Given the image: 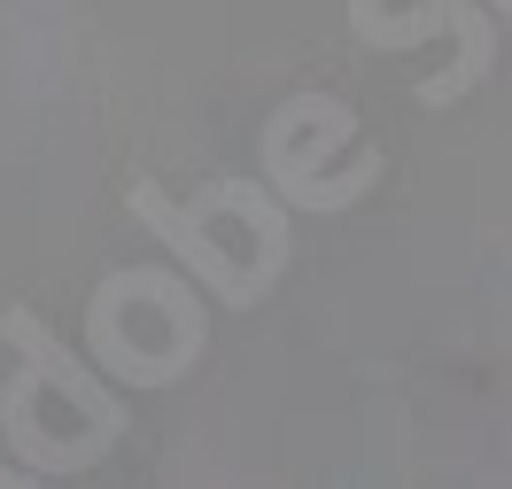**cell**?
<instances>
[{
  "label": "cell",
  "instance_id": "4",
  "mask_svg": "<svg viewBox=\"0 0 512 489\" xmlns=\"http://www.w3.org/2000/svg\"><path fill=\"white\" fill-rule=\"evenodd\" d=\"M350 32L365 39V47H412V39H435V32L497 39V32H489V16H481V8H458V0H427V8H404V16H381V8L350 0Z\"/></svg>",
  "mask_w": 512,
  "mask_h": 489
},
{
  "label": "cell",
  "instance_id": "3",
  "mask_svg": "<svg viewBox=\"0 0 512 489\" xmlns=\"http://www.w3.org/2000/svg\"><path fill=\"white\" fill-rule=\"evenodd\" d=\"M0 334H8V350H16V358L32 365L39 381H55V389H63L70 404L86 412V420H94V435H109V443H117V427H125L117 396L101 389L94 373H86V365L70 358V350H63V342H55V334H47V326L32 319V311H24V303H16V311H0Z\"/></svg>",
  "mask_w": 512,
  "mask_h": 489
},
{
  "label": "cell",
  "instance_id": "6",
  "mask_svg": "<svg viewBox=\"0 0 512 489\" xmlns=\"http://www.w3.org/2000/svg\"><path fill=\"white\" fill-rule=\"evenodd\" d=\"M497 8H505V16H512V0H497Z\"/></svg>",
  "mask_w": 512,
  "mask_h": 489
},
{
  "label": "cell",
  "instance_id": "2",
  "mask_svg": "<svg viewBox=\"0 0 512 489\" xmlns=\"http://www.w3.org/2000/svg\"><path fill=\"white\" fill-rule=\"evenodd\" d=\"M132 218L156 233L163 249L187 264V272H194V280H202L210 295H218V303H233V311H249L256 295L272 288V272H264V264H233V257L218 249V241L202 233V218H194L187 202H171V195L156 187V179H132Z\"/></svg>",
  "mask_w": 512,
  "mask_h": 489
},
{
  "label": "cell",
  "instance_id": "1",
  "mask_svg": "<svg viewBox=\"0 0 512 489\" xmlns=\"http://www.w3.org/2000/svg\"><path fill=\"white\" fill-rule=\"evenodd\" d=\"M334 132H357V117L350 109H334L319 125V148H295L280 125H264V187L288 202V210H350L357 195H373L381 187V148H357V163L350 171H326V140Z\"/></svg>",
  "mask_w": 512,
  "mask_h": 489
},
{
  "label": "cell",
  "instance_id": "5",
  "mask_svg": "<svg viewBox=\"0 0 512 489\" xmlns=\"http://www.w3.org/2000/svg\"><path fill=\"white\" fill-rule=\"evenodd\" d=\"M0 482H24V474H16V466H0Z\"/></svg>",
  "mask_w": 512,
  "mask_h": 489
}]
</instances>
